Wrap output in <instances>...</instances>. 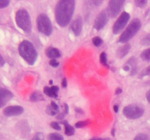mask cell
I'll list each match as a JSON object with an SVG mask.
<instances>
[{
    "mask_svg": "<svg viewBox=\"0 0 150 140\" xmlns=\"http://www.w3.org/2000/svg\"><path fill=\"white\" fill-rule=\"evenodd\" d=\"M76 7L74 0H61L57 2L55 8V18L57 24L66 27L70 23Z\"/></svg>",
    "mask_w": 150,
    "mask_h": 140,
    "instance_id": "6da1fadb",
    "label": "cell"
},
{
    "mask_svg": "<svg viewBox=\"0 0 150 140\" xmlns=\"http://www.w3.org/2000/svg\"><path fill=\"white\" fill-rule=\"evenodd\" d=\"M18 52L22 58L29 65H34L37 61L38 53L35 46L28 40H23L18 47Z\"/></svg>",
    "mask_w": 150,
    "mask_h": 140,
    "instance_id": "7a4b0ae2",
    "label": "cell"
},
{
    "mask_svg": "<svg viewBox=\"0 0 150 140\" xmlns=\"http://www.w3.org/2000/svg\"><path fill=\"white\" fill-rule=\"evenodd\" d=\"M142 28V22L139 18H135L130 23L127 27L123 31L122 34L119 38V42L127 43L136 34L139 32Z\"/></svg>",
    "mask_w": 150,
    "mask_h": 140,
    "instance_id": "3957f363",
    "label": "cell"
},
{
    "mask_svg": "<svg viewBox=\"0 0 150 140\" xmlns=\"http://www.w3.org/2000/svg\"><path fill=\"white\" fill-rule=\"evenodd\" d=\"M16 22L17 26L26 33L32 32V25L30 15L25 9H20L16 13Z\"/></svg>",
    "mask_w": 150,
    "mask_h": 140,
    "instance_id": "277c9868",
    "label": "cell"
},
{
    "mask_svg": "<svg viewBox=\"0 0 150 140\" xmlns=\"http://www.w3.org/2000/svg\"><path fill=\"white\" fill-rule=\"evenodd\" d=\"M37 28L40 33L49 36L52 34L53 27L49 17L45 13H41L37 18Z\"/></svg>",
    "mask_w": 150,
    "mask_h": 140,
    "instance_id": "5b68a950",
    "label": "cell"
},
{
    "mask_svg": "<svg viewBox=\"0 0 150 140\" xmlns=\"http://www.w3.org/2000/svg\"><path fill=\"white\" fill-rule=\"evenodd\" d=\"M122 113L127 119L136 120L142 118L144 113L143 107L136 104L127 105L123 109Z\"/></svg>",
    "mask_w": 150,
    "mask_h": 140,
    "instance_id": "8992f818",
    "label": "cell"
},
{
    "mask_svg": "<svg viewBox=\"0 0 150 140\" xmlns=\"http://www.w3.org/2000/svg\"><path fill=\"white\" fill-rule=\"evenodd\" d=\"M130 18V15L128 13L125 11L122 12L121 13V15L119 16L118 18L117 19V20L114 23V26H113V33L114 34H119L120 33H121L123 31V29H125V27L126 26L127 23H128Z\"/></svg>",
    "mask_w": 150,
    "mask_h": 140,
    "instance_id": "52a82bcc",
    "label": "cell"
},
{
    "mask_svg": "<svg viewBox=\"0 0 150 140\" xmlns=\"http://www.w3.org/2000/svg\"><path fill=\"white\" fill-rule=\"evenodd\" d=\"M124 4L125 0H111L108 1L106 10L108 16L111 18H115L120 13Z\"/></svg>",
    "mask_w": 150,
    "mask_h": 140,
    "instance_id": "ba28073f",
    "label": "cell"
},
{
    "mask_svg": "<svg viewBox=\"0 0 150 140\" xmlns=\"http://www.w3.org/2000/svg\"><path fill=\"white\" fill-rule=\"evenodd\" d=\"M108 18H109V16H108L106 10L101 11L95 18L93 25L94 29L97 31H100L101 29H103L108 23Z\"/></svg>",
    "mask_w": 150,
    "mask_h": 140,
    "instance_id": "9c48e42d",
    "label": "cell"
},
{
    "mask_svg": "<svg viewBox=\"0 0 150 140\" xmlns=\"http://www.w3.org/2000/svg\"><path fill=\"white\" fill-rule=\"evenodd\" d=\"M24 112V109L21 106H9L3 109V114L6 117H13L21 115Z\"/></svg>",
    "mask_w": 150,
    "mask_h": 140,
    "instance_id": "30bf717a",
    "label": "cell"
},
{
    "mask_svg": "<svg viewBox=\"0 0 150 140\" xmlns=\"http://www.w3.org/2000/svg\"><path fill=\"white\" fill-rule=\"evenodd\" d=\"M82 28H83V20L80 15H78L72 22L70 29L74 34L75 36H79L81 34Z\"/></svg>",
    "mask_w": 150,
    "mask_h": 140,
    "instance_id": "8fae6325",
    "label": "cell"
},
{
    "mask_svg": "<svg viewBox=\"0 0 150 140\" xmlns=\"http://www.w3.org/2000/svg\"><path fill=\"white\" fill-rule=\"evenodd\" d=\"M13 94L10 90L1 88L0 89V107H3L12 98Z\"/></svg>",
    "mask_w": 150,
    "mask_h": 140,
    "instance_id": "7c38bea8",
    "label": "cell"
},
{
    "mask_svg": "<svg viewBox=\"0 0 150 140\" xmlns=\"http://www.w3.org/2000/svg\"><path fill=\"white\" fill-rule=\"evenodd\" d=\"M45 55L51 59H57L61 56V52L57 48L54 47H48L45 50Z\"/></svg>",
    "mask_w": 150,
    "mask_h": 140,
    "instance_id": "4fadbf2b",
    "label": "cell"
},
{
    "mask_svg": "<svg viewBox=\"0 0 150 140\" xmlns=\"http://www.w3.org/2000/svg\"><path fill=\"white\" fill-rule=\"evenodd\" d=\"M59 90L58 86L53 85L51 87L45 86L43 88V92L45 95L51 98H57L58 97V91Z\"/></svg>",
    "mask_w": 150,
    "mask_h": 140,
    "instance_id": "5bb4252c",
    "label": "cell"
},
{
    "mask_svg": "<svg viewBox=\"0 0 150 140\" xmlns=\"http://www.w3.org/2000/svg\"><path fill=\"white\" fill-rule=\"evenodd\" d=\"M130 48H131V47H130V44L128 43L125 44V45H123V46L120 47V48L117 50V56L120 59H122V58L125 57L126 55L128 54L129 51L130 50Z\"/></svg>",
    "mask_w": 150,
    "mask_h": 140,
    "instance_id": "9a60e30c",
    "label": "cell"
},
{
    "mask_svg": "<svg viewBox=\"0 0 150 140\" xmlns=\"http://www.w3.org/2000/svg\"><path fill=\"white\" fill-rule=\"evenodd\" d=\"M46 113L48 114L51 116H54V115H57L59 114V105L57 104L54 102H51L50 106H48L46 108Z\"/></svg>",
    "mask_w": 150,
    "mask_h": 140,
    "instance_id": "2e32d148",
    "label": "cell"
},
{
    "mask_svg": "<svg viewBox=\"0 0 150 140\" xmlns=\"http://www.w3.org/2000/svg\"><path fill=\"white\" fill-rule=\"evenodd\" d=\"M126 64L129 65L130 66V75H135L136 74L138 71V66H137V61H136V58L134 57H131L130 59L127 61V62L126 63Z\"/></svg>",
    "mask_w": 150,
    "mask_h": 140,
    "instance_id": "e0dca14e",
    "label": "cell"
},
{
    "mask_svg": "<svg viewBox=\"0 0 150 140\" xmlns=\"http://www.w3.org/2000/svg\"><path fill=\"white\" fill-rule=\"evenodd\" d=\"M61 123L64 125V134L67 136H73L75 134V128L68 123L66 120L62 121Z\"/></svg>",
    "mask_w": 150,
    "mask_h": 140,
    "instance_id": "ac0fdd59",
    "label": "cell"
},
{
    "mask_svg": "<svg viewBox=\"0 0 150 140\" xmlns=\"http://www.w3.org/2000/svg\"><path fill=\"white\" fill-rule=\"evenodd\" d=\"M44 97L38 92H34L30 96V101L32 102H38V101H43Z\"/></svg>",
    "mask_w": 150,
    "mask_h": 140,
    "instance_id": "d6986e66",
    "label": "cell"
},
{
    "mask_svg": "<svg viewBox=\"0 0 150 140\" xmlns=\"http://www.w3.org/2000/svg\"><path fill=\"white\" fill-rule=\"evenodd\" d=\"M141 58L144 61H150V48L142 51L140 55Z\"/></svg>",
    "mask_w": 150,
    "mask_h": 140,
    "instance_id": "ffe728a7",
    "label": "cell"
},
{
    "mask_svg": "<svg viewBox=\"0 0 150 140\" xmlns=\"http://www.w3.org/2000/svg\"><path fill=\"white\" fill-rule=\"evenodd\" d=\"M100 61L103 65L106 66L107 68H110V66L108 63V59H107V55L105 52H101L100 55Z\"/></svg>",
    "mask_w": 150,
    "mask_h": 140,
    "instance_id": "44dd1931",
    "label": "cell"
},
{
    "mask_svg": "<svg viewBox=\"0 0 150 140\" xmlns=\"http://www.w3.org/2000/svg\"><path fill=\"white\" fill-rule=\"evenodd\" d=\"M48 140H64L62 136L57 133H51L47 137Z\"/></svg>",
    "mask_w": 150,
    "mask_h": 140,
    "instance_id": "7402d4cb",
    "label": "cell"
},
{
    "mask_svg": "<svg viewBox=\"0 0 150 140\" xmlns=\"http://www.w3.org/2000/svg\"><path fill=\"white\" fill-rule=\"evenodd\" d=\"M92 44H93L95 47H100V45H102L103 43V40L102 38H100V36H95V37L92 38Z\"/></svg>",
    "mask_w": 150,
    "mask_h": 140,
    "instance_id": "603a6c76",
    "label": "cell"
},
{
    "mask_svg": "<svg viewBox=\"0 0 150 140\" xmlns=\"http://www.w3.org/2000/svg\"><path fill=\"white\" fill-rule=\"evenodd\" d=\"M141 44L144 46H149L150 45V34L145 35L141 40Z\"/></svg>",
    "mask_w": 150,
    "mask_h": 140,
    "instance_id": "cb8c5ba5",
    "label": "cell"
},
{
    "mask_svg": "<svg viewBox=\"0 0 150 140\" xmlns=\"http://www.w3.org/2000/svg\"><path fill=\"white\" fill-rule=\"evenodd\" d=\"M134 3L137 7L144 8V7H145L146 6L148 1L146 0H135Z\"/></svg>",
    "mask_w": 150,
    "mask_h": 140,
    "instance_id": "d4e9b609",
    "label": "cell"
},
{
    "mask_svg": "<svg viewBox=\"0 0 150 140\" xmlns=\"http://www.w3.org/2000/svg\"><path fill=\"white\" fill-rule=\"evenodd\" d=\"M90 123V120H81V121H79L76 123L75 126L76 128H83V127L86 126L89 124Z\"/></svg>",
    "mask_w": 150,
    "mask_h": 140,
    "instance_id": "484cf974",
    "label": "cell"
},
{
    "mask_svg": "<svg viewBox=\"0 0 150 140\" xmlns=\"http://www.w3.org/2000/svg\"><path fill=\"white\" fill-rule=\"evenodd\" d=\"M146 76H150V65L149 66L146 67V69H144L141 72L139 78H142V77H146Z\"/></svg>",
    "mask_w": 150,
    "mask_h": 140,
    "instance_id": "4316f807",
    "label": "cell"
},
{
    "mask_svg": "<svg viewBox=\"0 0 150 140\" xmlns=\"http://www.w3.org/2000/svg\"><path fill=\"white\" fill-rule=\"evenodd\" d=\"M133 140H149V137L144 134H139L135 136Z\"/></svg>",
    "mask_w": 150,
    "mask_h": 140,
    "instance_id": "83f0119b",
    "label": "cell"
},
{
    "mask_svg": "<svg viewBox=\"0 0 150 140\" xmlns=\"http://www.w3.org/2000/svg\"><path fill=\"white\" fill-rule=\"evenodd\" d=\"M32 140H44V135L42 133L38 132L34 136L33 138L32 139Z\"/></svg>",
    "mask_w": 150,
    "mask_h": 140,
    "instance_id": "f1b7e54d",
    "label": "cell"
},
{
    "mask_svg": "<svg viewBox=\"0 0 150 140\" xmlns=\"http://www.w3.org/2000/svg\"><path fill=\"white\" fill-rule=\"evenodd\" d=\"M9 4H10V1H9V0H1V1H0V8H5V7H7Z\"/></svg>",
    "mask_w": 150,
    "mask_h": 140,
    "instance_id": "f546056e",
    "label": "cell"
},
{
    "mask_svg": "<svg viewBox=\"0 0 150 140\" xmlns=\"http://www.w3.org/2000/svg\"><path fill=\"white\" fill-rule=\"evenodd\" d=\"M50 126L51 127L54 129L57 130V131H60L61 130V126H60L59 124L57 122H51L50 124Z\"/></svg>",
    "mask_w": 150,
    "mask_h": 140,
    "instance_id": "4dcf8cb0",
    "label": "cell"
},
{
    "mask_svg": "<svg viewBox=\"0 0 150 140\" xmlns=\"http://www.w3.org/2000/svg\"><path fill=\"white\" fill-rule=\"evenodd\" d=\"M49 65L52 67H58L59 66V63L57 61V59H51L49 61Z\"/></svg>",
    "mask_w": 150,
    "mask_h": 140,
    "instance_id": "1f68e13d",
    "label": "cell"
},
{
    "mask_svg": "<svg viewBox=\"0 0 150 140\" xmlns=\"http://www.w3.org/2000/svg\"><path fill=\"white\" fill-rule=\"evenodd\" d=\"M89 2L90 3V4H92V5L98 7V6H99L100 4H102L103 1H89Z\"/></svg>",
    "mask_w": 150,
    "mask_h": 140,
    "instance_id": "d6a6232c",
    "label": "cell"
},
{
    "mask_svg": "<svg viewBox=\"0 0 150 140\" xmlns=\"http://www.w3.org/2000/svg\"><path fill=\"white\" fill-rule=\"evenodd\" d=\"M63 108H64V109H63V113H64V115H66V114L68 113L69 108H68V105H67V104H64Z\"/></svg>",
    "mask_w": 150,
    "mask_h": 140,
    "instance_id": "836d02e7",
    "label": "cell"
},
{
    "mask_svg": "<svg viewBox=\"0 0 150 140\" xmlns=\"http://www.w3.org/2000/svg\"><path fill=\"white\" fill-rule=\"evenodd\" d=\"M62 88H67V79L66 78H63L62 82Z\"/></svg>",
    "mask_w": 150,
    "mask_h": 140,
    "instance_id": "e575fe53",
    "label": "cell"
},
{
    "mask_svg": "<svg viewBox=\"0 0 150 140\" xmlns=\"http://www.w3.org/2000/svg\"><path fill=\"white\" fill-rule=\"evenodd\" d=\"M123 69H124L125 71H130V70H131V69H130V66L125 64V65L123 66Z\"/></svg>",
    "mask_w": 150,
    "mask_h": 140,
    "instance_id": "d590c367",
    "label": "cell"
},
{
    "mask_svg": "<svg viewBox=\"0 0 150 140\" xmlns=\"http://www.w3.org/2000/svg\"><path fill=\"white\" fill-rule=\"evenodd\" d=\"M146 99L147 100V102L150 104V90H148L146 93Z\"/></svg>",
    "mask_w": 150,
    "mask_h": 140,
    "instance_id": "8d00e7d4",
    "label": "cell"
},
{
    "mask_svg": "<svg viewBox=\"0 0 150 140\" xmlns=\"http://www.w3.org/2000/svg\"><path fill=\"white\" fill-rule=\"evenodd\" d=\"M0 61H1V62H0V66H1V67H2L5 64L6 62H5V61H4V58H3L1 55V58H0Z\"/></svg>",
    "mask_w": 150,
    "mask_h": 140,
    "instance_id": "74e56055",
    "label": "cell"
},
{
    "mask_svg": "<svg viewBox=\"0 0 150 140\" xmlns=\"http://www.w3.org/2000/svg\"><path fill=\"white\" fill-rule=\"evenodd\" d=\"M122 89L121 88H117V90H116L115 93L117 95H119L120 94V93H122Z\"/></svg>",
    "mask_w": 150,
    "mask_h": 140,
    "instance_id": "f35d334b",
    "label": "cell"
},
{
    "mask_svg": "<svg viewBox=\"0 0 150 140\" xmlns=\"http://www.w3.org/2000/svg\"><path fill=\"white\" fill-rule=\"evenodd\" d=\"M114 112H116V113H117V112H119V105H114Z\"/></svg>",
    "mask_w": 150,
    "mask_h": 140,
    "instance_id": "ab89813d",
    "label": "cell"
},
{
    "mask_svg": "<svg viewBox=\"0 0 150 140\" xmlns=\"http://www.w3.org/2000/svg\"><path fill=\"white\" fill-rule=\"evenodd\" d=\"M90 140H110L109 139H103V138H92Z\"/></svg>",
    "mask_w": 150,
    "mask_h": 140,
    "instance_id": "60d3db41",
    "label": "cell"
},
{
    "mask_svg": "<svg viewBox=\"0 0 150 140\" xmlns=\"http://www.w3.org/2000/svg\"><path fill=\"white\" fill-rule=\"evenodd\" d=\"M76 112H80V113H83V110H81V109H79V108H76Z\"/></svg>",
    "mask_w": 150,
    "mask_h": 140,
    "instance_id": "b9f144b4",
    "label": "cell"
},
{
    "mask_svg": "<svg viewBox=\"0 0 150 140\" xmlns=\"http://www.w3.org/2000/svg\"><path fill=\"white\" fill-rule=\"evenodd\" d=\"M50 84H53V81H52V80H50Z\"/></svg>",
    "mask_w": 150,
    "mask_h": 140,
    "instance_id": "7bdbcfd3",
    "label": "cell"
}]
</instances>
